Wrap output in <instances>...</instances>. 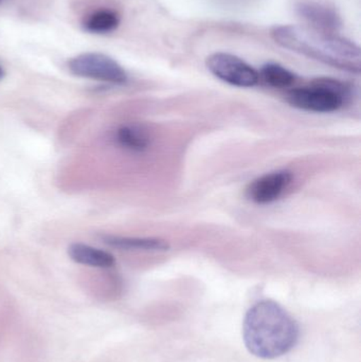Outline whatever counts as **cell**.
Returning <instances> with one entry per match:
<instances>
[{
  "label": "cell",
  "instance_id": "cell-13",
  "mask_svg": "<svg viewBox=\"0 0 361 362\" xmlns=\"http://www.w3.org/2000/svg\"><path fill=\"white\" fill-rule=\"evenodd\" d=\"M4 68H2L1 66H0V80H2V78H4Z\"/></svg>",
  "mask_w": 361,
  "mask_h": 362
},
{
  "label": "cell",
  "instance_id": "cell-6",
  "mask_svg": "<svg viewBox=\"0 0 361 362\" xmlns=\"http://www.w3.org/2000/svg\"><path fill=\"white\" fill-rule=\"evenodd\" d=\"M292 182V174L288 171H276L256 178L248 185V198L259 204H271L281 197Z\"/></svg>",
  "mask_w": 361,
  "mask_h": 362
},
{
  "label": "cell",
  "instance_id": "cell-10",
  "mask_svg": "<svg viewBox=\"0 0 361 362\" xmlns=\"http://www.w3.org/2000/svg\"><path fill=\"white\" fill-rule=\"evenodd\" d=\"M114 141L131 152H144L150 144V136L138 125H123L117 129Z\"/></svg>",
  "mask_w": 361,
  "mask_h": 362
},
{
  "label": "cell",
  "instance_id": "cell-4",
  "mask_svg": "<svg viewBox=\"0 0 361 362\" xmlns=\"http://www.w3.org/2000/svg\"><path fill=\"white\" fill-rule=\"evenodd\" d=\"M70 72L80 78H91L112 84H123L127 74L122 66L108 55L102 53H83L70 59Z\"/></svg>",
  "mask_w": 361,
  "mask_h": 362
},
{
  "label": "cell",
  "instance_id": "cell-1",
  "mask_svg": "<svg viewBox=\"0 0 361 362\" xmlns=\"http://www.w3.org/2000/svg\"><path fill=\"white\" fill-rule=\"evenodd\" d=\"M298 323L277 302L263 300L249 308L243 325L246 348L259 358L283 356L298 344Z\"/></svg>",
  "mask_w": 361,
  "mask_h": 362
},
{
  "label": "cell",
  "instance_id": "cell-3",
  "mask_svg": "<svg viewBox=\"0 0 361 362\" xmlns=\"http://www.w3.org/2000/svg\"><path fill=\"white\" fill-rule=\"evenodd\" d=\"M349 87L335 78H317L309 86L290 89L286 100L290 105L307 112L328 114L345 103Z\"/></svg>",
  "mask_w": 361,
  "mask_h": 362
},
{
  "label": "cell",
  "instance_id": "cell-14",
  "mask_svg": "<svg viewBox=\"0 0 361 362\" xmlns=\"http://www.w3.org/2000/svg\"><path fill=\"white\" fill-rule=\"evenodd\" d=\"M0 1H1V0H0Z\"/></svg>",
  "mask_w": 361,
  "mask_h": 362
},
{
  "label": "cell",
  "instance_id": "cell-12",
  "mask_svg": "<svg viewBox=\"0 0 361 362\" xmlns=\"http://www.w3.org/2000/svg\"><path fill=\"white\" fill-rule=\"evenodd\" d=\"M261 76L266 84L275 88H288L296 82V76L288 68L277 63L263 66Z\"/></svg>",
  "mask_w": 361,
  "mask_h": 362
},
{
  "label": "cell",
  "instance_id": "cell-5",
  "mask_svg": "<svg viewBox=\"0 0 361 362\" xmlns=\"http://www.w3.org/2000/svg\"><path fill=\"white\" fill-rule=\"evenodd\" d=\"M208 70L227 84L241 88H251L260 80V74L254 67L235 55L215 52L206 59Z\"/></svg>",
  "mask_w": 361,
  "mask_h": 362
},
{
  "label": "cell",
  "instance_id": "cell-11",
  "mask_svg": "<svg viewBox=\"0 0 361 362\" xmlns=\"http://www.w3.org/2000/svg\"><path fill=\"white\" fill-rule=\"evenodd\" d=\"M120 25V17L117 12L110 8L95 11L85 18L83 25L87 32L95 34H106L114 31Z\"/></svg>",
  "mask_w": 361,
  "mask_h": 362
},
{
  "label": "cell",
  "instance_id": "cell-8",
  "mask_svg": "<svg viewBox=\"0 0 361 362\" xmlns=\"http://www.w3.org/2000/svg\"><path fill=\"white\" fill-rule=\"evenodd\" d=\"M107 246L127 251H167L170 244L158 238H129V236L102 235Z\"/></svg>",
  "mask_w": 361,
  "mask_h": 362
},
{
  "label": "cell",
  "instance_id": "cell-2",
  "mask_svg": "<svg viewBox=\"0 0 361 362\" xmlns=\"http://www.w3.org/2000/svg\"><path fill=\"white\" fill-rule=\"evenodd\" d=\"M271 37L279 46L345 71L360 74V48L347 38L309 25L273 28Z\"/></svg>",
  "mask_w": 361,
  "mask_h": 362
},
{
  "label": "cell",
  "instance_id": "cell-9",
  "mask_svg": "<svg viewBox=\"0 0 361 362\" xmlns=\"http://www.w3.org/2000/svg\"><path fill=\"white\" fill-rule=\"evenodd\" d=\"M68 255L72 261L82 265L95 268H110L116 263L114 255L107 251L93 248L88 245L74 243L68 248Z\"/></svg>",
  "mask_w": 361,
  "mask_h": 362
},
{
  "label": "cell",
  "instance_id": "cell-7",
  "mask_svg": "<svg viewBox=\"0 0 361 362\" xmlns=\"http://www.w3.org/2000/svg\"><path fill=\"white\" fill-rule=\"evenodd\" d=\"M297 12L307 25L320 31L335 33L341 27V18L336 11L320 2L302 1L297 6Z\"/></svg>",
  "mask_w": 361,
  "mask_h": 362
}]
</instances>
